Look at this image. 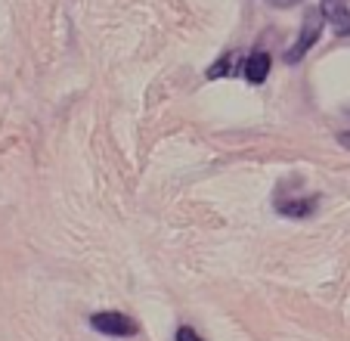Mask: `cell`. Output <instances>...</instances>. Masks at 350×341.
<instances>
[{
    "mask_svg": "<svg viewBox=\"0 0 350 341\" xmlns=\"http://www.w3.org/2000/svg\"><path fill=\"white\" fill-rule=\"evenodd\" d=\"M319 202L323 199L317 196V192H307V196H285L282 190H276V199H273V205H276V211L282 217H288V220H307V217H313L319 211Z\"/></svg>",
    "mask_w": 350,
    "mask_h": 341,
    "instance_id": "cell-3",
    "label": "cell"
},
{
    "mask_svg": "<svg viewBox=\"0 0 350 341\" xmlns=\"http://www.w3.org/2000/svg\"><path fill=\"white\" fill-rule=\"evenodd\" d=\"M338 146H344V149H350V131H344V134H338Z\"/></svg>",
    "mask_w": 350,
    "mask_h": 341,
    "instance_id": "cell-9",
    "label": "cell"
},
{
    "mask_svg": "<svg viewBox=\"0 0 350 341\" xmlns=\"http://www.w3.org/2000/svg\"><path fill=\"white\" fill-rule=\"evenodd\" d=\"M270 68H273L270 53L260 50V47H258V50L248 53V60H245V66H242V78L248 81V84L260 87L267 78H270Z\"/></svg>",
    "mask_w": 350,
    "mask_h": 341,
    "instance_id": "cell-4",
    "label": "cell"
},
{
    "mask_svg": "<svg viewBox=\"0 0 350 341\" xmlns=\"http://www.w3.org/2000/svg\"><path fill=\"white\" fill-rule=\"evenodd\" d=\"M264 3H270V7H276V10H291V7H297L301 0H264Z\"/></svg>",
    "mask_w": 350,
    "mask_h": 341,
    "instance_id": "cell-7",
    "label": "cell"
},
{
    "mask_svg": "<svg viewBox=\"0 0 350 341\" xmlns=\"http://www.w3.org/2000/svg\"><path fill=\"white\" fill-rule=\"evenodd\" d=\"M323 25H325V16L319 7H310L304 13V22H301V31H297V40L285 50L282 60L288 62V66H295V62H301L307 56V53L313 50V47L319 44V38H323Z\"/></svg>",
    "mask_w": 350,
    "mask_h": 341,
    "instance_id": "cell-1",
    "label": "cell"
},
{
    "mask_svg": "<svg viewBox=\"0 0 350 341\" xmlns=\"http://www.w3.org/2000/svg\"><path fill=\"white\" fill-rule=\"evenodd\" d=\"M236 56H239L236 50L224 53V56H220V60H214L211 66H208L205 78H208V81H220V78H226V75H232V66H236Z\"/></svg>",
    "mask_w": 350,
    "mask_h": 341,
    "instance_id": "cell-5",
    "label": "cell"
},
{
    "mask_svg": "<svg viewBox=\"0 0 350 341\" xmlns=\"http://www.w3.org/2000/svg\"><path fill=\"white\" fill-rule=\"evenodd\" d=\"M338 7H347V0H319V10H338Z\"/></svg>",
    "mask_w": 350,
    "mask_h": 341,
    "instance_id": "cell-8",
    "label": "cell"
},
{
    "mask_svg": "<svg viewBox=\"0 0 350 341\" xmlns=\"http://www.w3.org/2000/svg\"><path fill=\"white\" fill-rule=\"evenodd\" d=\"M90 329L99 335H109V338H133V335H139V323L133 316L121 314V310L90 314Z\"/></svg>",
    "mask_w": 350,
    "mask_h": 341,
    "instance_id": "cell-2",
    "label": "cell"
},
{
    "mask_svg": "<svg viewBox=\"0 0 350 341\" xmlns=\"http://www.w3.org/2000/svg\"><path fill=\"white\" fill-rule=\"evenodd\" d=\"M174 341H205V338H202V335H198L192 326H177V332H174Z\"/></svg>",
    "mask_w": 350,
    "mask_h": 341,
    "instance_id": "cell-6",
    "label": "cell"
}]
</instances>
